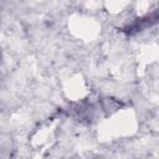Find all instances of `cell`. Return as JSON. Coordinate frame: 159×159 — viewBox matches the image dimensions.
Returning <instances> with one entry per match:
<instances>
[]
</instances>
